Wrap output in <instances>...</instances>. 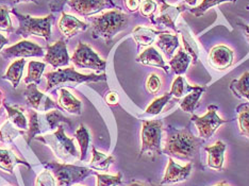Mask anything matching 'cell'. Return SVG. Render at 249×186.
<instances>
[{
    "label": "cell",
    "mask_w": 249,
    "mask_h": 186,
    "mask_svg": "<svg viewBox=\"0 0 249 186\" xmlns=\"http://www.w3.org/2000/svg\"><path fill=\"white\" fill-rule=\"evenodd\" d=\"M184 2L186 4H189L190 7H194V5L197 3V0H184Z\"/></svg>",
    "instance_id": "cell-51"
},
{
    "label": "cell",
    "mask_w": 249,
    "mask_h": 186,
    "mask_svg": "<svg viewBox=\"0 0 249 186\" xmlns=\"http://www.w3.org/2000/svg\"><path fill=\"white\" fill-rule=\"evenodd\" d=\"M92 161H90L89 168L93 170H101L107 171L112 164H114L115 159L112 155H107L103 152L98 151L95 147L92 148Z\"/></svg>",
    "instance_id": "cell-27"
},
{
    "label": "cell",
    "mask_w": 249,
    "mask_h": 186,
    "mask_svg": "<svg viewBox=\"0 0 249 186\" xmlns=\"http://www.w3.org/2000/svg\"><path fill=\"white\" fill-rule=\"evenodd\" d=\"M215 186H228L227 184H226V182H222V183H219V184H217V185H215Z\"/></svg>",
    "instance_id": "cell-54"
},
{
    "label": "cell",
    "mask_w": 249,
    "mask_h": 186,
    "mask_svg": "<svg viewBox=\"0 0 249 186\" xmlns=\"http://www.w3.org/2000/svg\"><path fill=\"white\" fill-rule=\"evenodd\" d=\"M43 166L48 169L56 180V186H71L78 182L83 181L95 171L89 167H81L71 164H61V163L46 162Z\"/></svg>",
    "instance_id": "cell-7"
},
{
    "label": "cell",
    "mask_w": 249,
    "mask_h": 186,
    "mask_svg": "<svg viewBox=\"0 0 249 186\" xmlns=\"http://www.w3.org/2000/svg\"><path fill=\"white\" fill-rule=\"evenodd\" d=\"M19 135H25V131L19 130L11 121H5L0 128V142L3 144H11Z\"/></svg>",
    "instance_id": "cell-35"
},
{
    "label": "cell",
    "mask_w": 249,
    "mask_h": 186,
    "mask_svg": "<svg viewBox=\"0 0 249 186\" xmlns=\"http://www.w3.org/2000/svg\"><path fill=\"white\" fill-rule=\"evenodd\" d=\"M226 2L235 3L236 0H202V2L198 5V7L190 9V12L193 15H195L196 17H200V16H202L211 8L216 7V5L220 3H226Z\"/></svg>",
    "instance_id": "cell-38"
},
{
    "label": "cell",
    "mask_w": 249,
    "mask_h": 186,
    "mask_svg": "<svg viewBox=\"0 0 249 186\" xmlns=\"http://www.w3.org/2000/svg\"><path fill=\"white\" fill-rule=\"evenodd\" d=\"M155 1H156V2H159L160 4H163V3H166V1H165V0H155Z\"/></svg>",
    "instance_id": "cell-53"
},
{
    "label": "cell",
    "mask_w": 249,
    "mask_h": 186,
    "mask_svg": "<svg viewBox=\"0 0 249 186\" xmlns=\"http://www.w3.org/2000/svg\"><path fill=\"white\" fill-rule=\"evenodd\" d=\"M172 94L171 93H166L164 94L161 97L155 99L152 102L148 105V108L145 111V115H150V116H157L159 115L160 113L163 111L164 106H165L169 101L172 99Z\"/></svg>",
    "instance_id": "cell-37"
},
{
    "label": "cell",
    "mask_w": 249,
    "mask_h": 186,
    "mask_svg": "<svg viewBox=\"0 0 249 186\" xmlns=\"http://www.w3.org/2000/svg\"><path fill=\"white\" fill-rule=\"evenodd\" d=\"M8 43H9V39L5 36H3L2 34H0V52H1L4 45H7Z\"/></svg>",
    "instance_id": "cell-49"
},
{
    "label": "cell",
    "mask_w": 249,
    "mask_h": 186,
    "mask_svg": "<svg viewBox=\"0 0 249 186\" xmlns=\"http://www.w3.org/2000/svg\"><path fill=\"white\" fill-rule=\"evenodd\" d=\"M11 13L15 15L19 22V27L15 33L24 38L35 35L45 38V41L49 42L52 38V26L54 20V16L49 14L45 17H32L31 15L20 14L15 9H11Z\"/></svg>",
    "instance_id": "cell-6"
},
{
    "label": "cell",
    "mask_w": 249,
    "mask_h": 186,
    "mask_svg": "<svg viewBox=\"0 0 249 186\" xmlns=\"http://www.w3.org/2000/svg\"><path fill=\"white\" fill-rule=\"evenodd\" d=\"M3 106L5 111H7L9 121H11L13 125L19 129L21 131H27L28 128H29V123H28L27 118L25 116L22 111L18 108V106H12L8 104L7 102H3Z\"/></svg>",
    "instance_id": "cell-28"
},
{
    "label": "cell",
    "mask_w": 249,
    "mask_h": 186,
    "mask_svg": "<svg viewBox=\"0 0 249 186\" xmlns=\"http://www.w3.org/2000/svg\"><path fill=\"white\" fill-rule=\"evenodd\" d=\"M58 27L62 34L67 38H71L77 35L79 32L86 31L89 29V25L87 22L79 20L75 16L64 12H62V17L59 21Z\"/></svg>",
    "instance_id": "cell-18"
},
{
    "label": "cell",
    "mask_w": 249,
    "mask_h": 186,
    "mask_svg": "<svg viewBox=\"0 0 249 186\" xmlns=\"http://www.w3.org/2000/svg\"><path fill=\"white\" fill-rule=\"evenodd\" d=\"M67 4L77 14L84 17H89L105 9H121L113 2V0H70Z\"/></svg>",
    "instance_id": "cell-13"
},
{
    "label": "cell",
    "mask_w": 249,
    "mask_h": 186,
    "mask_svg": "<svg viewBox=\"0 0 249 186\" xmlns=\"http://www.w3.org/2000/svg\"><path fill=\"white\" fill-rule=\"evenodd\" d=\"M207 91L206 86H200L195 92H192L184 96V98L181 100V102L179 103L180 109L182 110L185 113H191L193 114L196 108L199 105V100L201 98L202 94Z\"/></svg>",
    "instance_id": "cell-29"
},
{
    "label": "cell",
    "mask_w": 249,
    "mask_h": 186,
    "mask_svg": "<svg viewBox=\"0 0 249 186\" xmlns=\"http://www.w3.org/2000/svg\"><path fill=\"white\" fill-rule=\"evenodd\" d=\"M191 64L192 59L190 54L181 47H179L178 52L169 60V66L177 76H183Z\"/></svg>",
    "instance_id": "cell-25"
},
{
    "label": "cell",
    "mask_w": 249,
    "mask_h": 186,
    "mask_svg": "<svg viewBox=\"0 0 249 186\" xmlns=\"http://www.w3.org/2000/svg\"><path fill=\"white\" fill-rule=\"evenodd\" d=\"M162 31H157L150 28L138 26L132 31V37L138 44V48L141 47H150L152 43L156 42L157 37L161 34Z\"/></svg>",
    "instance_id": "cell-24"
},
{
    "label": "cell",
    "mask_w": 249,
    "mask_h": 186,
    "mask_svg": "<svg viewBox=\"0 0 249 186\" xmlns=\"http://www.w3.org/2000/svg\"><path fill=\"white\" fill-rule=\"evenodd\" d=\"M233 60L234 53L232 49L225 46V45H217V46L213 47L209 53L208 63L213 69L224 71L232 65Z\"/></svg>",
    "instance_id": "cell-15"
},
{
    "label": "cell",
    "mask_w": 249,
    "mask_h": 186,
    "mask_svg": "<svg viewBox=\"0 0 249 186\" xmlns=\"http://www.w3.org/2000/svg\"><path fill=\"white\" fill-rule=\"evenodd\" d=\"M106 102L109 104V105H116L118 103V101H120V98H118V95L116 92H109L106 95Z\"/></svg>",
    "instance_id": "cell-46"
},
{
    "label": "cell",
    "mask_w": 249,
    "mask_h": 186,
    "mask_svg": "<svg viewBox=\"0 0 249 186\" xmlns=\"http://www.w3.org/2000/svg\"><path fill=\"white\" fill-rule=\"evenodd\" d=\"M26 65V60H16L12 64L9 66L7 72L2 76L3 80L10 81L12 84L13 88H16L19 85V82L22 78V74H24V68Z\"/></svg>",
    "instance_id": "cell-26"
},
{
    "label": "cell",
    "mask_w": 249,
    "mask_h": 186,
    "mask_svg": "<svg viewBox=\"0 0 249 186\" xmlns=\"http://www.w3.org/2000/svg\"><path fill=\"white\" fill-rule=\"evenodd\" d=\"M124 7L127 8L129 12H137L138 10H140L141 7V0H124Z\"/></svg>",
    "instance_id": "cell-45"
},
{
    "label": "cell",
    "mask_w": 249,
    "mask_h": 186,
    "mask_svg": "<svg viewBox=\"0 0 249 186\" xmlns=\"http://www.w3.org/2000/svg\"><path fill=\"white\" fill-rule=\"evenodd\" d=\"M186 9L188 8L183 3H180L178 5H171L166 2L161 4L160 15L158 16L157 19H155V25H162L174 30L175 33H178L176 20L179 17V15Z\"/></svg>",
    "instance_id": "cell-17"
},
{
    "label": "cell",
    "mask_w": 249,
    "mask_h": 186,
    "mask_svg": "<svg viewBox=\"0 0 249 186\" xmlns=\"http://www.w3.org/2000/svg\"><path fill=\"white\" fill-rule=\"evenodd\" d=\"M22 2H33L36 4H38L37 0H11V3L12 4H18V3H22Z\"/></svg>",
    "instance_id": "cell-48"
},
{
    "label": "cell",
    "mask_w": 249,
    "mask_h": 186,
    "mask_svg": "<svg viewBox=\"0 0 249 186\" xmlns=\"http://www.w3.org/2000/svg\"><path fill=\"white\" fill-rule=\"evenodd\" d=\"M218 108L216 105L210 104L208 106V112L206 115L198 116L193 114L191 117V121L195 123L198 132H199V137L208 140L210 139L217 129L224 125V123L228 122L226 119H223L217 115Z\"/></svg>",
    "instance_id": "cell-10"
},
{
    "label": "cell",
    "mask_w": 249,
    "mask_h": 186,
    "mask_svg": "<svg viewBox=\"0 0 249 186\" xmlns=\"http://www.w3.org/2000/svg\"><path fill=\"white\" fill-rule=\"evenodd\" d=\"M247 9H248V10H249V7H247Z\"/></svg>",
    "instance_id": "cell-56"
},
{
    "label": "cell",
    "mask_w": 249,
    "mask_h": 186,
    "mask_svg": "<svg viewBox=\"0 0 249 186\" xmlns=\"http://www.w3.org/2000/svg\"><path fill=\"white\" fill-rule=\"evenodd\" d=\"M29 115V128L26 131L24 137L27 144L30 145L32 139L36 137V135L48 134L58 129L62 122L71 127V121L70 118L65 117L59 110H52L46 113H39L35 110L28 111Z\"/></svg>",
    "instance_id": "cell-3"
},
{
    "label": "cell",
    "mask_w": 249,
    "mask_h": 186,
    "mask_svg": "<svg viewBox=\"0 0 249 186\" xmlns=\"http://www.w3.org/2000/svg\"><path fill=\"white\" fill-rule=\"evenodd\" d=\"M240 27L243 29V31H244V34L247 38V41L249 43V25H246V24H243V22H239Z\"/></svg>",
    "instance_id": "cell-47"
},
{
    "label": "cell",
    "mask_w": 249,
    "mask_h": 186,
    "mask_svg": "<svg viewBox=\"0 0 249 186\" xmlns=\"http://www.w3.org/2000/svg\"><path fill=\"white\" fill-rule=\"evenodd\" d=\"M24 96L27 101V105L39 113H46L52 110H60V105L42 92L37 89V85L35 83L28 84Z\"/></svg>",
    "instance_id": "cell-11"
},
{
    "label": "cell",
    "mask_w": 249,
    "mask_h": 186,
    "mask_svg": "<svg viewBox=\"0 0 249 186\" xmlns=\"http://www.w3.org/2000/svg\"><path fill=\"white\" fill-rule=\"evenodd\" d=\"M127 186H154V185H148V184H145V183H141V182H132V183H130L129 185H127Z\"/></svg>",
    "instance_id": "cell-50"
},
{
    "label": "cell",
    "mask_w": 249,
    "mask_h": 186,
    "mask_svg": "<svg viewBox=\"0 0 249 186\" xmlns=\"http://www.w3.org/2000/svg\"><path fill=\"white\" fill-rule=\"evenodd\" d=\"M59 105L72 115H81L82 113V102L66 88H60Z\"/></svg>",
    "instance_id": "cell-22"
},
{
    "label": "cell",
    "mask_w": 249,
    "mask_h": 186,
    "mask_svg": "<svg viewBox=\"0 0 249 186\" xmlns=\"http://www.w3.org/2000/svg\"><path fill=\"white\" fill-rule=\"evenodd\" d=\"M156 45L163 52V54L165 55V58L167 60H171L175 54V51L180 47L179 33L171 34V33L167 32H162L157 37Z\"/></svg>",
    "instance_id": "cell-20"
},
{
    "label": "cell",
    "mask_w": 249,
    "mask_h": 186,
    "mask_svg": "<svg viewBox=\"0 0 249 186\" xmlns=\"http://www.w3.org/2000/svg\"><path fill=\"white\" fill-rule=\"evenodd\" d=\"M164 130L166 132L165 146L162 150L164 154L193 163V165L197 161L200 162V149L205 139L195 136L190 125L181 129L168 125Z\"/></svg>",
    "instance_id": "cell-1"
},
{
    "label": "cell",
    "mask_w": 249,
    "mask_h": 186,
    "mask_svg": "<svg viewBox=\"0 0 249 186\" xmlns=\"http://www.w3.org/2000/svg\"><path fill=\"white\" fill-rule=\"evenodd\" d=\"M73 186H82V185H73Z\"/></svg>",
    "instance_id": "cell-55"
},
{
    "label": "cell",
    "mask_w": 249,
    "mask_h": 186,
    "mask_svg": "<svg viewBox=\"0 0 249 186\" xmlns=\"http://www.w3.org/2000/svg\"><path fill=\"white\" fill-rule=\"evenodd\" d=\"M44 59L45 62L52 65L53 68L69 66L71 58L64 39H59L54 44L47 46V51L45 53Z\"/></svg>",
    "instance_id": "cell-14"
},
{
    "label": "cell",
    "mask_w": 249,
    "mask_h": 186,
    "mask_svg": "<svg viewBox=\"0 0 249 186\" xmlns=\"http://www.w3.org/2000/svg\"><path fill=\"white\" fill-rule=\"evenodd\" d=\"M36 139L50 147V149L53 151L54 155L62 162H64L65 164L80 157L79 156L80 153H79L75 144H73V139L75 138L66 136L64 127L62 123L53 133L36 136Z\"/></svg>",
    "instance_id": "cell-5"
},
{
    "label": "cell",
    "mask_w": 249,
    "mask_h": 186,
    "mask_svg": "<svg viewBox=\"0 0 249 186\" xmlns=\"http://www.w3.org/2000/svg\"><path fill=\"white\" fill-rule=\"evenodd\" d=\"M69 1L70 0H49V9L53 13L63 12L64 5Z\"/></svg>",
    "instance_id": "cell-44"
},
{
    "label": "cell",
    "mask_w": 249,
    "mask_h": 186,
    "mask_svg": "<svg viewBox=\"0 0 249 186\" xmlns=\"http://www.w3.org/2000/svg\"><path fill=\"white\" fill-rule=\"evenodd\" d=\"M10 9L4 4H0V31L3 32H15L10 17Z\"/></svg>",
    "instance_id": "cell-40"
},
{
    "label": "cell",
    "mask_w": 249,
    "mask_h": 186,
    "mask_svg": "<svg viewBox=\"0 0 249 186\" xmlns=\"http://www.w3.org/2000/svg\"><path fill=\"white\" fill-rule=\"evenodd\" d=\"M230 89L237 98H244L249 102V71L244 72L240 79L232 81Z\"/></svg>",
    "instance_id": "cell-30"
},
{
    "label": "cell",
    "mask_w": 249,
    "mask_h": 186,
    "mask_svg": "<svg viewBox=\"0 0 249 186\" xmlns=\"http://www.w3.org/2000/svg\"><path fill=\"white\" fill-rule=\"evenodd\" d=\"M226 149H227V145L222 142V140H217L214 145L206 147L205 150L208 153V167L215 169V170L222 171L225 162Z\"/></svg>",
    "instance_id": "cell-19"
},
{
    "label": "cell",
    "mask_w": 249,
    "mask_h": 186,
    "mask_svg": "<svg viewBox=\"0 0 249 186\" xmlns=\"http://www.w3.org/2000/svg\"><path fill=\"white\" fill-rule=\"evenodd\" d=\"M36 186H56V180L52 171L46 169L37 176Z\"/></svg>",
    "instance_id": "cell-42"
},
{
    "label": "cell",
    "mask_w": 249,
    "mask_h": 186,
    "mask_svg": "<svg viewBox=\"0 0 249 186\" xmlns=\"http://www.w3.org/2000/svg\"><path fill=\"white\" fill-rule=\"evenodd\" d=\"M45 78H46L47 80L46 92H53L55 88H64L65 86L76 88L82 83L100 82L107 80V76L105 74L83 75L76 71L72 67L59 68L55 71L47 72V74H45Z\"/></svg>",
    "instance_id": "cell-4"
},
{
    "label": "cell",
    "mask_w": 249,
    "mask_h": 186,
    "mask_svg": "<svg viewBox=\"0 0 249 186\" xmlns=\"http://www.w3.org/2000/svg\"><path fill=\"white\" fill-rule=\"evenodd\" d=\"M164 125L162 120H142V147L140 151V157L145 154L161 155L162 136Z\"/></svg>",
    "instance_id": "cell-8"
},
{
    "label": "cell",
    "mask_w": 249,
    "mask_h": 186,
    "mask_svg": "<svg viewBox=\"0 0 249 186\" xmlns=\"http://www.w3.org/2000/svg\"><path fill=\"white\" fill-rule=\"evenodd\" d=\"M92 25V37L95 39L103 38L110 43L118 33L126 30L129 25V16L121 9L111 11L95 17H89Z\"/></svg>",
    "instance_id": "cell-2"
},
{
    "label": "cell",
    "mask_w": 249,
    "mask_h": 186,
    "mask_svg": "<svg viewBox=\"0 0 249 186\" xmlns=\"http://www.w3.org/2000/svg\"><path fill=\"white\" fill-rule=\"evenodd\" d=\"M181 34H182V42L184 46L183 49L190 54L192 59V64H196L198 59H199V48H198L195 39L192 37L188 29L181 30Z\"/></svg>",
    "instance_id": "cell-34"
},
{
    "label": "cell",
    "mask_w": 249,
    "mask_h": 186,
    "mask_svg": "<svg viewBox=\"0 0 249 186\" xmlns=\"http://www.w3.org/2000/svg\"><path fill=\"white\" fill-rule=\"evenodd\" d=\"M192 168H193V163H188L186 165L181 166L173 160V157H169L165 174H164L160 186L186 181L191 176Z\"/></svg>",
    "instance_id": "cell-16"
},
{
    "label": "cell",
    "mask_w": 249,
    "mask_h": 186,
    "mask_svg": "<svg viewBox=\"0 0 249 186\" xmlns=\"http://www.w3.org/2000/svg\"><path fill=\"white\" fill-rule=\"evenodd\" d=\"M16 165H25L28 169H31V165L26 160L19 159L12 150L0 149V169L11 174L14 173Z\"/></svg>",
    "instance_id": "cell-23"
},
{
    "label": "cell",
    "mask_w": 249,
    "mask_h": 186,
    "mask_svg": "<svg viewBox=\"0 0 249 186\" xmlns=\"http://www.w3.org/2000/svg\"><path fill=\"white\" fill-rule=\"evenodd\" d=\"M72 64L81 69H93L98 72L106 70L107 62L96 53L89 45L79 42L78 46L71 58Z\"/></svg>",
    "instance_id": "cell-9"
},
{
    "label": "cell",
    "mask_w": 249,
    "mask_h": 186,
    "mask_svg": "<svg viewBox=\"0 0 249 186\" xmlns=\"http://www.w3.org/2000/svg\"><path fill=\"white\" fill-rule=\"evenodd\" d=\"M138 63H141L147 66L158 67L163 69L165 72L169 71V67L164 61L162 54L158 51L155 47H147L144 51L137 58Z\"/></svg>",
    "instance_id": "cell-21"
},
{
    "label": "cell",
    "mask_w": 249,
    "mask_h": 186,
    "mask_svg": "<svg viewBox=\"0 0 249 186\" xmlns=\"http://www.w3.org/2000/svg\"><path fill=\"white\" fill-rule=\"evenodd\" d=\"M200 86L198 85H191L186 80L184 79V77L182 76H178L176 79H175L173 84H172V88H171V93L172 96L176 98H181L184 97L188 94L197 91L198 88Z\"/></svg>",
    "instance_id": "cell-31"
},
{
    "label": "cell",
    "mask_w": 249,
    "mask_h": 186,
    "mask_svg": "<svg viewBox=\"0 0 249 186\" xmlns=\"http://www.w3.org/2000/svg\"><path fill=\"white\" fill-rule=\"evenodd\" d=\"M161 79L157 74H150L147 78L146 81V88L149 94L156 95L160 92L161 89Z\"/></svg>",
    "instance_id": "cell-43"
},
{
    "label": "cell",
    "mask_w": 249,
    "mask_h": 186,
    "mask_svg": "<svg viewBox=\"0 0 249 186\" xmlns=\"http://www.w3.org/2000/svg\"><path fill=\"white\" fill-rule=\"evenodd\" d=\"M75 138L78 140L79 147H80V157L79 160L83 162L88 156V149L89 146L90 136L88 128L84 125H80L75 133Z\"/></svg>",
    "instance_id": "cell-33"
},
{
    "label": "cell",
    "mask_w": 249,
    "mask_h": 186,
    "mask_svg": "<svg viewBox=\"0 0 249 186\" xmlns=\"http://www.w3.org/2000/svg\"><path fill=\"white\" fill-rule=\"evenodd\" d=\"M94 174L97 178V185L96 186H118L123 182L122 172H118L115 176L98 172H95Z\"/></svg>",
    "instance_id": "cell-39"
},
{
    "label": "cell",
    "mask_w": 249,
    "mask_h": 186,
    "mask_svg": "<svg viewBox=\"0 0 249 186\" xmlns=\"http://www.w3.org/2000/svg\"><path fill=\"white\" fill-rule=\"evenodd\" d=\"M2 100H3V93L0 91V105L2 103Z\"/></svg>",
    "instance_id": "cell-52"
},
{
    "label": "cell",
    "mask_w": 249,
    "mask_h": 186,
    "mask_svg": "<svg viewBox=\"0 0 249 186\" xmlns=\"http://www.w3.org/2000/svg\"><path fill=\"white\" fill-rule=\"evenodd\" d=\"M0 54L5 60L16 58H42V56H45V51L37 44L24 39L13 46L5 48Z\"/></svg>",
    "instance_id": "cell-12"
},
{
    "label": "cell",
    "mask_w": 249,
    "mask_h": 186,
    "mask_svg": "<svg viewBox=\"0 0 249 186\" xmlns=\"http://www.w3.org/2000/svg\"><path fill=\"white\" fill-rule=\"evenodd\" d=\"M158 8V3L155 0H144L141 2L140 12L145 17H148L152 24H155V13Z\"/></svg>",
    "instance_id": "cell-41"
},
{
    "label": "cell",
    "mask_w": 249,
    "mask_h": 186,
    "mask_svg": "<svg viewBox=\"0 0 249 186\" xmlns=\"http://www.w3.org/2000/svg\"><path fill=\"white\" fill-rule=\"evenodd\" d=\"M45 68H46V64L43 63V62L30 61L28 63V74L25 78V83L27 85L31 83H35L36 85L39 84Z\"/></svg>",
    "instance_id": "cell-32"
},
{
    "label": "cell",
    "mask_w": 249,
    "mask_h": 186,
    "mask_svg": "<svg viewBox=\"0 0 249 186\" xmlns=\"http://www.w3.org/2000/svg\"><path fill=\"white\" fill-rule=\"evenodd\" d=\"M235 111L237 113L240 133L249 138V102L241 103Z\"/></svg>",
    "instance_id": "cell-36"
}]
</instances>
